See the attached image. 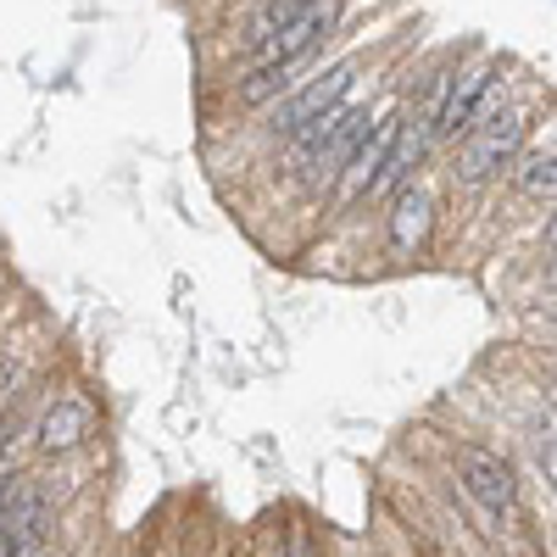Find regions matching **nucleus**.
Masks as SVG:
<instances>
[{"instance_id": "7", "label": "nucleus", "mask_w": 557, "mask_h": 557, "mask_svg": "<svg viewBox=\"0 0 557 557\" xmlns=\"http://www.w3.org/2000/svg\"><path fill=\"white\" fill-rule=\"evenodd\" d=\"M396 134H401V117H385V123H374V128L362 134V146L351 151V162H346L341 178H335V201H341V207H357V201L368 196V184H374V173L385 168Z\"/></svg>"}, {"instance_id": "5", "label": "nucleus", "mask_w": 557, "mask_h": 557, "mask_svg": "<svg viewBox=\"0 0 557 557\" xmlns=\"http://www.w3.org/2000/svg\"><path fill=\"white\" fill-rule=\"evenodd\" d=\"M451 469H457L462 491H469L485 513H507V507H513L519 480H513V469H507L496 451H485V446H451Z\"/></svg>"}, {"instance_id": "10", "label": "nucleus", "mask_w": 557, "mask_h": 557, "mask_svg": "<svg viewBox=\"0 0 557 557\" xmlns=\"http://www.w3.org/2000/svg\"><path fill=\"white\" fill-rule=\"evenodd\" d=\"M39 524H45V491L34 480H12V491L0 496V535L12 541V552H28Z\"/></svg>"}, {"instance_id": "14", "label": "nucleus", "mask_w": 557, "mask_h": 557, "mask_svg": "<svg viewBox=\"0 0 557 557\" xmlns=\"http://www.w3.org/2000/svg\"><path fill=\"white\" fill-rule=\"evenodd\" d=\"M552 184H557V162H552V151H546V157H524V162H519V190H524V196L546 201V196H552Z\"/></svg>"}, {"instance_id": "15", "label": "nucleus", "mask_w": 557, "mask_h": 557, "mask_svg": "<svg viewBox=\"0 0 557 557\" xmlns=\"http://www.w3.org/2000/svg\"><path fill=\"white\" fill-rule=\"evenodd\" d=\"M285 557H312V546H307V541H290V552H285Z\"/></svg>"}, {"instance_id": "1", "label": "nucleus", "mask_w": 557, "mask_h": 557, "mask_svg": "<svg viewBox=\"0 0 557 557\" xmlns=\"http://www.w3.org/2000/svg\"><path fill=\"white\" fill-rule=\"evenodd\" d=\"M374 128L368 123V107H335L330 117H318L312 128L290 134V168L307 190H330L341 178V168L351 162V151L362 146V134Z\"/></svg>"}, {"instance_id": "17", "label": "nucleus", "mask_w": 557, "mask_h": 557, "mask_svg": "<svg viewBox=\"0 0 557 557\" xmlns=\"http://www.w3.org/2000/svg\"><path fill=\"white\" fill-rule=\"evenodd\" d=\"M0 557H17V552H12V541H7V535H0Z\"/></svg>"}, {"instance_id": "6", "label": "nucleus", "mask_w": 557, "mask_h": 557, "mask_svg": "<svg viewBox=\"0 0 557 557\" xmlns=\"http://www.w3.org/2000/svg\"><path fill=\"white\" fill-rule=\"evenodd\" d=\"M496 89V62H485V67H469L451 89H446V101H441V112H435V123H430V139H457V134H469L474 123H480V107H485V96Z\"/></svg>"}, {"instance_id": "16", "label": "nucleus", "mask_w": 557, "mask_h": 557, "mask_svg": "<svg viewBox=\"0 0 557 557\" xmlns=\"http://www.w3.org/2000/svg\"><path fill=\"white\" fill-rule=\"evenodd\" d=\"M17 557H62V552H51V546H34V552H17Z\"/></svg>"}, {"instance_id": "3", "label": "nucleus", "mask_w": 557, "mask_h": 557, "mask_svg": "<svg viewBox=\"0 0 557 557\" xmlns=\"http://www.w3.org/2000/svg\"><path fill=\"white\" fill-rule=\"evenodd\" d=\"M335 23H341V0H312L301 17H290L273 39H262L251 57H257V67H301V57H312L335 34Z\"/></svg>"}, {"instance_id": "9", "label": "nucleus", "mask_w": 557, "mask_h": 557, "mask_svg": "<svg viewBox=\"0 0 557 557\" xmlns=\"http://www.w3.org/2000/svg\"><path fill=\"white\" fill-rule=\"evenodd\" d=\"M89 435H96V401L78 396V391L57 396L51 412L39 418V446H45V451H73V446H84Z\"/></svg>"}, {"instance_id": "4", "label": "nucleus", "mask_w": 557, "mask_h": 557, "mask_svg": "<svg viewBox=\"0 0 557 557\" xmlns=\"http://www.w3.org/2000/svg\"><path fill=\"white\" fill-rule=\"evenodd\" d=\"M351 78H357V67L351 62H341V67H330L323 78H312L307 89H296V96L285 101V107H273V134H301V128H312L318 117H330L335 107H346V89H351Z\"/></svg>"}, {"instance_id": "2", "label": "nucleus", "mask_w": 557, "mask_h": 557, "mask_svg": "<svg viewBox=\"0 0 557 557\" xmlns=\"http://www.w3.org/2000/svg\"><path fill=\"white\" fill-rule=\"evenodd\" d=\"M524 117L519 112H502V117H491V123H480L474 134H469V146L457 151V162H451V178L457 184H485V178H496L502 168H513V157H519V146H524Z\"/></svg>"}, {"instance_id": "12", "label": "nucleus", "mask_w": 557, "mask_h": 557, "mask_svg": "<svg viewBox=\"0 0 557 557\" xmlns=\"http://www.w3.org/2000/svg\"><path fill=\"white\" fill-rule=\"evenodd\" d=\"M307 7H312V0H262V7H257V17L246 23V51H257L262 39H273L278 28H285L290 17H301Z\"/></svg>"}, {"instance_id": "13", "label": "nucleus", "mask_w": 557, "mask_h": 557, "mask_svg": "<svg viewBox=\"0 0 557 557\" xmlns=\"http://www.w3.org/2000/svg\"><path fill=\"white\" fill-rule=\"evenodd\" d=\"M290 73H296V67H257V73L240 84V101H246V107H262V101H273V96H285V89L296 84Z\"/></svg>"}, {"instance_id": "8", "label": "nucleus", "mask_w": 557, "mask_h": 557, "mask_svg": "<svg viewBox=\"0 0 557 557\" xmlns=\"http://www.w3.org/2000/svg\"><path fill=\"white\" fill-rule=\"evenodd\" d=\"M424 151H430V123H424V117H412V123L401 117L396 146H391L385 168L374 173V184H368L362 201H391V196H401L407 184H412V173H418V162H424Z\"/></svg>"}, {"instance_id": "11", "label": "nucleus", "mask_w": 557, "mask_h": 557, "mask_svg": "<svg viewBox=\"0 0 557 557\" xmlns=\"http://www.w3.org/2000/svg\"><path fill=\"white\" fill-rule=\"evenodd\" d=\"M430 223H435L430 196L407 184L401 196H391V251H396V257H412L418 246L430 240Z\"/></svg>"}, {"instance_id": "18", "label": "nucleus", "mask_w": 557, "mask_h": 557, "mask_svg": "<svg viewBox=\"0 0 557 557\" xmlns=\"http://www.w3.org/2000/svg\"><path fill=\"white\" fill-rule=\"evenodd\" d=\"M0 457H7V430H0Z\"/></svg>"}]
</instances>
